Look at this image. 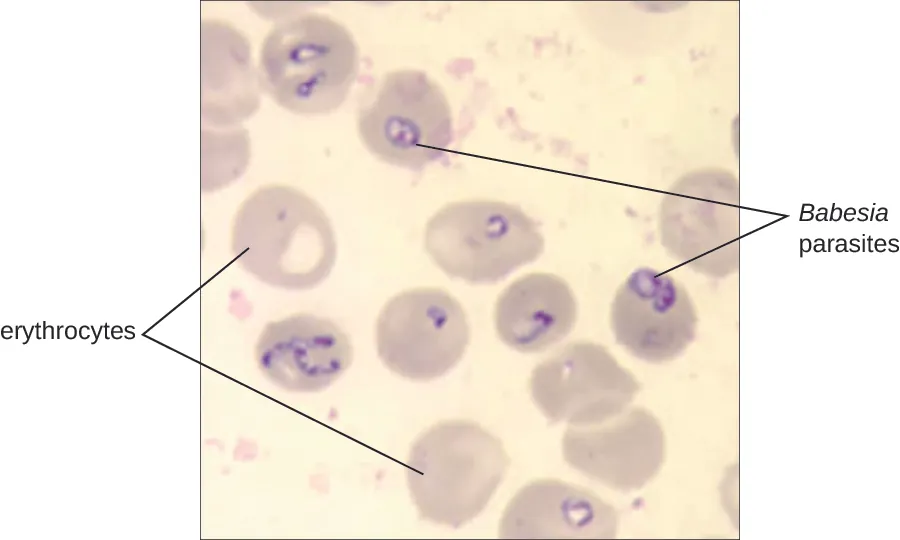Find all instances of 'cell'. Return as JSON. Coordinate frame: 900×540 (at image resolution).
<instances>
[{
	"mask_svg": "<svg viewBox=\"0 0 900 540\" xmlns=\"http://www.w3.org/2000/svg\"><path fill=\"white\" fill-rule=\"evenodd\" d=\"M237 263L259 281L286 290H309L331 273L337 242L331 221L307 194L270 184L240 205L232 228Z\"/></svg>",
	"mask_w": 900,
	"mask_h": 540,
	"instance_id": "cell-1",
	"label": "cell"
},
{
	"mask_svg": "<svg viewBox=\"0 0 900 540\" xmlns=\"http://www.w3.org/2000/svg\"><path fill=\"white\" fill-rule=\"evenodd\" d=\"M510 460L501 441L475 422L437 423L410 450L406 476L422 519L458 528L479 515Z\"/></svg>",
	"mask_w": 900,
	"mask_h": 540,
	"instance_id": "cell-2",
	"label": "cell"
},
{
	"mask_svg": "<svg viewBox=\"0 0 900 540\" xmlns=\"http://www.w3.org/2000/svg\"><path fill=\"white\" fill-rule=\"evenodd\" d=\"M359 64L358 46L345 26L323 14L301 13L277 22L265 37L258 80L288 111L329 114L346 100Z\"/></svg>",
	"mask_w": 900,
	"mask_h": 540,
	"instance_id": "cell-3",
	"label": "cell"
},
{
	"mask_svg": "<svg viewBox=\"0 0 900 540\" xmlns=\"http://www.w3.org/2000/svg\"><path fill=\"white\" fill-rule=\"evenodd\" d=\"M424 247L448 276L489 284L537 260L545 240L519 206L477 199L439 209L427 222Z\"/></svg>",
	"mask_w": 900,
	"mask_h": 540,
	"instance_id": "cell-4",
	"label": "cell"
},
{
	"mask_svg": "<svg viewBox=\"0 0 900 540\" xmlns=\"http://www.w3.org/2000/svg\"><path fill=\"white\" fill-rule=\"evenodd\" d=\"M357 129L375 157L413 171L441 159L454 134L445 93L414 69L384 75L374 99L358 111Z\"/></svg>",
	"mask_w": 900,
	"mask_h": 540,
	"instance_id": "cell-5",
	"label": "cell"
},
{
	"mask_svg": "<svg viewBox=\"0 0 900 540\" xmlns=\"http://www.w3.org/2000/svg\"><path fill=\"white\" fill-rule=\"evenodd\" d=\"M375 338L378 356L390 371L428 381L459 363L470 327L463 307L449 292L419 287L388 300L379 313Z\"/></svg>",
	"mask_w": 900,
	"mask_h": 540,
	"instance_id": "cell-6",
	"label": "cell"
},
{
	"mask_svg": "<svg viewBox=\"0 0 900 540\" xmlns=\"http://www.w3.org/2000/svg\"><path fill=\"white\" fill-rule=\"evenodd\" d=\"M529 388L549 421L586 427L623 412L641 385L605 346L574 341L533 369Z\"/></svg>",
	"mask_w": 900,
	"mask_h": 540,
	"instance_id": "cell-7",
	"label": "cell"
},
{
	"mask_svg": "<svg viewBox=\"0 0 900 540\" xmlns=\"http://www.w3.org/2000/svg\"><path fill=\"white\" fill-rule=\"evenodd\" d=\"M697 321L684 286L670 274L650 267L637 268L626 278L610 310L617 344L649 363L678 357L694 340Z\"/></svg>",
	"mask_w": 900,
	"mask_h": 540,
	"instance_id": "cell-8",
	"label": "cell"
},
{
	"mask_svg": "<svg viewBox=\"0 0 900 540\" xmlns=\"http://www.w3.org/2000/svg\"><path fill=\"white\" fill-rule=\"evenodd\" d=\"M562 450L575 470L628 492L641 489L658 474L665 460V435L650 411L630 407L596 425H568Z\"/></svg>",
	"mask_w": 900,
	"mask_h": 540,
	"instance_id": "cell-9",
	"label": "cell"
},
{
	"mask_svg": "<svg viewBox=\"0 0 900 540\" xmlns=\"http://www.w3.org/2000/svg\"><path fill=\"white\" fill-rule=\"evenodd\" d=\"M255 359L274 385L290 392H318L349 368L353 346L333 321L296 313L265 325Z\"/></svg>",
	"mask_w": 900,
	"mask_h": 540,
	"instance_id": "cell-10",
	"label": "cell"
},
{
	"mask_svg": "<svg viewBox=\"0 0 900 540\" xmlns=\"http://www.w3.org/2000/svg\"><path fill=\"white\" fill-rule=\"evenodd\" d=\"M717 182L713 173L681 178L664 195L659 213L660 241L667 253L712 277L729 273L734 262Z\"/></svg>",
	"mask_w": 900,
	"mask_h": 540,
	"instance_id": "cell-11",
	"label": "cell"
},
{
	"mask_svg": "<svg viewBox=\"0 0 900 540\" xmlns=\"http://www.w3.org/2000/svg\"><path fill=\"white\" fill-rule=\"evenodd\" d=\"M616 509L592 491L557 479L535 480L505 508L501 538H615Z\"/></svg>",
	"mask_w": 900,
	"mask_h": 540,
	"instance_id": "cell-12",
	"label": "cell"
},
{
	"mask_svg": "<svg viewBox=\"0 0 900 540\" xmlns=\"http://www.w3.org/2000/svg\"><path fill=\"white\" fill-rule=\"evenodd\" d=\"M577 299L560 276L535 272L513 281L497 299L494 324L514 350L537 353L563 340L574 328Z\"/></svg>",
	"mask_w": 900,
	"mask_h": 540,
	"instance_id": "cell-13",
	"label": "cell"
},
{
	"mask_svg": "<svg viewBox=\"0 0 900 540\" xmlns=\"http://www.w3.org/2000/svg\"><path fill=\"white\" fill-rule=\"evenodd\" d=\"M259 80L248 40L222 23L202 28V118L213 127L238 126L259 106Z\"/></svg>",
	"mask_w": 900,
	"mask_h": 540,
	"instance_id": "cell-14",
	"label": "cell"
},
{
	"mask_svg": "<svg viewBox=\"0 0 900 540\" xmlns=\"http://www.w3.org/2000/svg\"><path fill=\"white\" fill-rule=\"evenodd\" d=\"M840 217H841V209H840V208H836V209L834 210V208H833V211H832V218H831V219H833V220H838Z\"/></svg>",
	"mask_w": 900,
	"mask_h": 540,
	"instance_id": "cell-15",
	"label": "cell"
},
{
	"mask_svg": "<svg viewBox=\"0 0 900 540\" xmlns=\"http://www.w3.org/2000/svg\"><path fill=\"white\" fill-rule=\"evenodd\" d=\"M813 208H814L813 205L804 204V205H803V208H802V211H806V210H810V211H811V210H813Z\"/></svg>",
	"mask_w": 900,
	"mask_h": 540,
	"instance_id": "cell-16",
	"label": "cell"
},
{
	"mask_svg": "<svg viewBox=\"0 0 900 540\" xmlns=\"http://www.w3.org/2000/svg\"><path fill=\"white\" fill-rule=\"evenodd\" d=\"M826 214H827V212L817 214L816 219H817V220H823V219L826 218Z\"/></svg>",
	"mask_w": 900,
	"mask_h": 540,
	"instance_id": "cell-17",
	"label": "cell"
}]
</instances>
